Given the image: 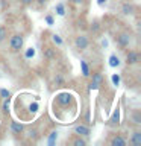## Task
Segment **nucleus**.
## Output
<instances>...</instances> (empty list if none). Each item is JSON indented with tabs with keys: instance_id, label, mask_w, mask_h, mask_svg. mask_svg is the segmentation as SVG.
Segmentation results:
<instances>
[{
	"instance_id": "27",
	"label": "nucleus",
	"mask_w": 141,
	"mask_h": 146,
	"mask_svg": "<svg viewBox=\"0 0 141 146\" xmlns=\"http://www.w3.org/2000/svg\"><path fill=\"white\" fill-rule=\"evenodd\" d=\"M111 79H112V84L114 85H120V75H112Z\"/></svg>"
},
{
	"instance_id": "26",
	"label": "nucleus",
	"mask_w": 141,
	"mask_h": 146,
	"mask_svg": "<svg viewBox=\"0 0 141 146\" xmlns=\"http://www.w3.org/2000/svg\"><path fill=\"white\" fill-rule=\"evenodd\" d=\"M58 137V132L56 131H53V132H50V137H49V145H53L55 143V139Z\"/></svg>"
},
{
	"instance_id": "6",
	"label": "nucleus",
	"mask_w": 141,
	"mask_h": 146,
	"mask_svg": "<svg viewBox=\"0 0 141 146\" xmlns=\"http://www.w3.org/2000/svg\"><path fill=\"white\" fill-rule=\"evenodd\" d=\"M55 100H56V104L61 105V107H67L68 104L73 102V96L68 93V91H64V93H58Z\"/></svg>"
},
{
	"instance_id": "7",
	"label": "nucleus",
	"mask_w": 141,
	"mask_h": 146,
	"mask_svg": "<svg viewBox=\"0 0 141 146\" xmlns=\"http://www.w3.org/2000/svg\"><path fill=\"white\" fill-rule=\"evenodd\" d=\"M108 143H109V146H126L127 140L121 134H112L111 137H109Z\"/></svg>"
},
{
	"instance_id": "4",
	"label": "nucleus",
	"mask_w": 141,
	"mask_h": 146,
	"mask_svg": "<svg viewBox=\"0 0 141 146\" xmlns=\"http://www.w3.org/2000/svg\"><path fill=\"white\" fill-rule=\"evenodd\" d=\"M125 61H126L127 66H136V64L141 61V55H140V52L136 49H130V50L126 52Z\"/></svg>"
},
{
	"instance_id": "18",
	"label": "nucleus",
	"mask_w": 141,
	"mask_h": 146,
	"mask_svg": "<svg viewBox=\"0 0 141 146\" xmlns=\"http://www.w3.org/2000/svg\"><path fill=\"white\" fill-rule=\"evenodd\" d=\"M65 5H64L62 2L61 3H56V6H55V14L56 15H59V17H64L65 15Z\"/></svg>"
},
{
	"instance_id": "16",
	"label": "nucleus",
	"mask_w": 141,
	"mask_h": 146,
	"mask_svg": "<svg viewBox=\"0 0 141 146\" xmlns=\"http://www.w3.org/2000/svg\"><path fill=\"white\" fill-rule=\"evenodd\" d=\"M80 68H82V76L84 78H90L91 76V68L88 66V62L85 59H80Z\"/></svg>"
},
{
	"instance_id": "28",
	"label": "nucleus",
	"mask_w": 141,
	"mask_h": 146,
	"mask_svg": "<svg viewBox=\"0 0 141 146\" xmlns=\"http://www.w3.org/2000/svg\"><path fill=\"white\" fill-rule=\"evenodd\" d=\"M44 20L47 21V25H49V26H53V15H50V14H49V15H45V17H44Z\"/></svg>"
},
{
	"instance_id": "22",
	"label": "nucleus",
	"mask_w": 141,
	"mask_h": 146,
	"mask_svg": "<svg viewBox=\"0 0 141 146\" xmlns=\"http://www.w3.org/2000/svg\"><path fill=\"white\" fill-rule=\"evenodd\" d=\"M53 82H55V85H56V87H61V85H64L65 79H64V76L61 75V73H56V76H55Z\"/></svg>"
},
{
	"instance_id": "5",
	"label": "nucleus",
	"mask_w": 141,
	"mask_h": 146,
	"mask_svg": "<svg viewBox=\"0 0 141 146\" xmlns=\"http://www.w3.org/2000/svg\"><path fill=\"white\" fill-rule=\"evenodd\" d=\"M91 78V81H90V84H88V90H97L100 88V85H103V75L100 72H96L93 73V76H90Z\"/></svg>"
},
{
	"instance_id": "10",
	"label": "nucleus",
	"mask_w": 141,
	"mask_h": 146,
	"mask_svg": "<svg viewBox=\"0 0 141 146\" xmlns=\"http://www.w3.org/2000/svg\"><path fill=\"white\" fill-rule=\"evenodd\" d=\"M11 132L14 135H21L23 132H24V125L20 122H15V120H12L11 122Z\"/></svg>"
},
{
	"instance_id": "19",
	"label": "nucleus",
	"mask_w": 141,
	"mask_h": 146,
	"mask_svg": "<svg viewBox=\"0 0 141 146\" xmlns=\"http://www.w3.org/2000/svg\"><path fill=\"white\" fill-rule=\"evenodd\" d=\"M120 64H121L120 62V58H118L115 53H112L111 56H109V66H111V67H118Z\"/></svg>"
},
{
	"instance_id": "33",
	"label": "nucleus",
	"mask_w": 141,
	"mask_h": 146,
	"mask_svg": "<svg viewBox=\"0 0 141 146\" xmlns=\"http://www.w3.org/2000/svg\"><path fill=\"white\" fill-rule=\"evenodd\" d=\"M106 2H108V0H97V5H99V6H105Z\"/></svg>"
},
{
	"instance_id": "8",
	"label": "nucleus",
	"mask_w": 141,
	"mask_h": 146,
	"mask_svg": "<svg viewBox=\"0 0 141 146\" xmlns=\"http://www.w3.org/2000/svg\"><path fill=\"white\" fill-rule=\"evenodd\" d=\"M73 132H74L76 135H82V137H88L91 134V128L88 125H84V123H79V125H76L73 128Z\"/></svg>"
},
{
	"instance_id": "9",
	"label": "nucleus",
	"mask_w": 141,
	"mask_h": 146,
	"mask_svg": "<svg viewBox=\"0 0 141 146\" xmlns=\"http://www.w3.org/2000/svg\"><path fill=\"white\" fill-rule=\"evenodd\" d=\"M43 55H44L45 59L53 61V59H56V56H58L56 47H53V46H45V47L43 49Z\"/></svg>"
},
{
	"instance_id": "2",
	"label": "nucleus",
	"mask_w": 141,
	"mask_h": 146,
	"mask_svg": "<svg viewBox=\"0 0 141 146\" xmlns=\"http://www.w3.org/2000/svg\"><path fill=\"white\" fill-rule=\"evenodd\" d=\"M130 43H132V34H130V32L123 31V32H120V34L115 35V44H117L120 49L129 47Z\"/></svg>"
},
{
	"instance_id": "14",
	"label": "nucleus",
	"mask_w": 141,
	"mask_h": 146,
	"mask_svg": "<svg viewBox=\"0 0 141 146\" xmlns=\"http://www.w3.org/2000/svg\"><path fill=\"white\" fill-rule=\"evenodd\" d=\"M134 12H135V5L134 3L126 2V3L121 5V14L123 15H132Z\"/></svg>"
},
{
	"instance_id": "24",
	"label": "nucleus",
	"mask_w": 141,
	"mask_h": 146,
	"mask_svg": "<svg viewBox=\"0 0 141 146\" xmlns=\"http://www.w3.org/2000/svg\"><path fill=\"white\" fill-rule=\"evenodd\" d=\"M0 98L2 99H9L11 98V91L6 88H0Z\"/></svg>"
},
{
	"instance_id": "1",
	"label": "nucleus",
	"mask_w": 141,
	"mask_h": 146,
	"mask_svg": "<svg viewBox=\"0 0 141 146\" xmlns=\"http://www.w3.org/2000/svg\"><path fill=\"white\" fill-rule=\"evenodd\" d=\"M24 47V35L23 34H14L9 38V50L12 53H18Z\"/></svg>"
},
{
	"instance_id": "3",
	"label": "nucleus",
	"mask_w": 141,
	"mask_h": 146,
	"mask_svg": "<svg viewBox=\"0 0 141 146\" xmlns=\"http://www.w3.org/2000/svg\"><path fill=\"white\" fill-rule=\"evenodd\" d=\"M74 47L76 50H79V52H84L90 47V36L85 35V34H79L74 36Z\"/></svg>"
},
{
	"instance_id": "20",
	"label": "nucleus",
	"mask_w": 141,
	"mask_h": 146,
	"mask_svg": "<svg viewBox=\"0 0 141 146\" xmlns=\"http://www.w3.org/2000/svg\"><path fill=\"white\" fill-rule=\"evenodd\" d=\"M8 34H9V32H8V27L3 26V25H0V44H2L3 41L8 38Z\"/></svg>"
},
{
	"instance_id": "25",
	"label": "nucleus",
	"mask_w": 141,
	"mask_h": 146,
	"mask_svg": "<svg viewBox=\"0 0 141 146\" xmlns=\"http://www.w3.org/2000/svg\"><path fill=\"white\" fill-rule=\"evenodd\" d=\"M2 111H3V114H8V113H9V99H3Z\"/></svg>"
},
{
	"instance_id": "30",
	"label": "nucleus",
	"mask_w": 141,
	"mask_h": 146,
	"mask_svg": "<svg viewBox=\"0 0 141 146\" xmlns=\"http://www.w3.org/2000/svg\"><path fill=\"white\" fill-rule=\"evenodd\" d=\"M23 6H29V5H32V3H35V0H18Z\"/></svg>"
},
{
	"instance_id": "21",
	"label": "nucleus",
	"mask_w": 141,
	"mask_h": 146,
	"mask_svg": "<svg viewBox=\"0 0 141 146\" xmlns=\"http://www.w3.org/2000/svg\"><path fill=\"white\" fill-rule=\"evenodd\" d=\"M52 43L56 46V47H61V46L64 44V40L58 34H52Z\"/></svg>"
},
{
	"instance_id": "29",
	"label": "nucleus",
	"mask_w": 141,
	"mask_h": 146,
	"mask_svg": "<svg viewBox=\"0 0 141 146\" xmlns=\"http://www.w3.org/2000/svg\"><path fill=\"white\" fill-rule=\"evenodd\" d=\"M29 111L30 113H36V111H38V104H30L29 105Z\"/></svg>"
},
{
	"instance_id": "31",
	"label": "nucleus",
	"mask_w": 141,
	"mask_h": 146,
	"mask_svg": "<svg viewBox=\"0 0 141 146\" xmlns=\"http://www.w3.org/2000/svg\"><path fill=\"white\" fill-rule=\"evenodd\" d=\"M34 55H35V50L34 49H27V52H26V58H30V56H34Z\"/></svg>"
},
{
	"instance_id": "23",
	"label": "nucleus",
	"mask_w": 141,
	"mask_h": 146,
	"mask_svg": "<svg viewBox=\"0 0 141 146\" xmlns=\"http://www.w3.org/2000/svg\"><path fill=\"white\" fill-rule=\"evenodd\" d=\"M70 2L71 6H76V8H80V6H84V5L86 3V0H68Z\"/></svg>"
},
{
	"instance_id": "12",
	"label": "nucleus",
	"mask_w": 141,
	"mask_h": 146,
	"mask_svg": "<svg viewBox=\"0 0 141 146\" xmlns=\"http://www.w3.org/2000/svg\"><path fill=\"white\" fill-rule=\"evenodd\" d=\"M130 145L132 146H141V129H135L130 135Z\"/></svg>"
},
{
	"instance_id": "11",
	"label": "nucleus",
	"mask_w": 141,
	"mask_h": 146,
	"mask_svg": "<svg viewBox=\"0 0 141 146\" xmlns=\"http://www.w3.org/2000/svg\"><path fill=\"white\" fill-rule=\"evenodd\" d=\"M108 125H109V126H118V125H120V108H118V107L114 110L112 116L109 117Z\"/></svg>"
},
{
	"instance_id": "15",
	"label": "nucleus",
	"mask_w": 141,
	"mask_h": 146,
	"mask_svg": "<svg viewBox=\"0 0 141 146\" xmlns=\"http://www.w3.org/2000/svg\"><path fill=\"white\" fill-rule=\"evenodd\" d=\"M129 117H130V120L134 122L135 125H141V111L140 110H132Z\"/></svg>"
},
{
	"instance_id": "17",
	"label": "nucleus",
	"mask_w": 141,
	"mask_h": 146,
	"mask_svg": "<svg viewBox=\"0 0 141 146\" xmlns=\"http://www.w3.org/2000/svg\"><path fill=\"white\" fill-rule=\"evenodd\" d=\"M100 29H102V25H100L99 20L91 21V25H90V32H91V34H99Z\"/></svg>"
},
{
	"instance_id": "32",
	"label": "nucleus",
	"mask_w": 141,
	"mask_h": 146,
	"mask_svg": "<svg viewBox=\"0 0 141 146\" xmlns=\"http://www.w3.org/2000/svg\"><path fill=\"white\" fill-rule=\"evenodd\" d=\"M36 2V5H38V6H44L45 3H47V0H35Z\"/></svg>"
},
{
	"instance_id": "13",
	"label": "nucleus",
	"mask_w": 141,
	"mask_h": 146,
	"mask_svg": "<svg viewBox=\"0 0 141 146\" xmlns=\"http://www.w3.org/2000/svg\"><path fill=\"white\" fill-rule=\"evenodd\" d=\"M68 143L73 145V146H86V143H88V141H86L82 135H76V134H74V135L71 137V140H68Z\"/></svg>"
}]
</instances>
